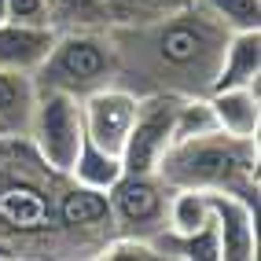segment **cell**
Instances as JSON below:
<instances>
[{"instance_id":"obj_10","label":"cell","mask_w":261,"mask_h":261,"mask_svg":"<svg viewBox=\"0 0 261 261\" xmlns=\"http://www.w3.org/2000/svg\"><path fill=\"white\" fill-rule=\"evenodd\" d=\"M214 228L221 239V261H250L257 257V206L224 191H210Z\"/></svg>"},{"instance_id":"obj_12","label":"cell","mask_w":261,"mask_h":261,"mask_svg":"<svg viewBox=\"0 0 261 261\" xmlns=\"http://www.w3.org/2000/svg\"><path fill=\"white\" fill-rule=\"evenodd\" d=\"M56 30L51 26H26V22H0V70H26L33 74L37 63L48 56Z\"/></svg>"},{"instance_id":"obj_2","label":"cell","mask_w":261,"mask_h":261,"mask_svg":"<svg viewBox=\"0 0 261 261\" xmlns=\"http://www.w3.org/2000/svg\"><path fill=\"white\" fill-rule=\"evenodd\" d=\"M63 180L26 136H0V261L77 257L59 221Z\"/></svg>"},{"instance_id":"obj_6","label":"cell","mask_w":261,"mask_h":261,"mask_svg":"<svg viewBox=\"0 0 261 261\" xmlns=\"http://www.w3.org/2000/svg\"><path fill=\"white\" fill-rule=\"evenodd\" d=\"M169 191L173 188L159 177V173H121V177L107 188L118 236L151 239L154 232H162L166 228Z\"/></svg>"},{"instance_id":"obj_22","label":"cell","mask_w":261,"mask_h":261,"mask_svg":"<svg viewBox=\"0 0 261 261\" xmlns=\"http://www.w3.org/2000/svg\"><path fill=\"white\" fill-rule=\"evenodd\" d=\"M99 261H162V254L144 236H111L99 250Z\"/></svg>"},{"instance_id":"obj_1","label":"cell","mask_w":261,"mask_h":261,"mask_svg":"<svg viewBox=\"0 0 261 261\" xmlns=\"http://www.w3.org/2000/svg\"><path fill=\"white\" fill-rule=\"evenodd\" d=\"M228 33L199 0L154 22L111 26L118 56L114 85H125L136 96H202L214 85Z\"/></svg>"},{"instance_id":"obj_8","label":"cell","mask_w":261,"mask_h":261,"mask_svg":"<svg viewBox=\"0 0 261 261\" xmlns=\"http://www.w3.org/2000/svg\"><path fill=\"white\" fill-rule=\"evenodd\" d=\"M177 99L180 96H169V92L140 96L129 136L121 144V169L125 173H154L159 169L162 154L173 144V111H177Z\"/></svg>"},{"instance_id":"obj_17","label":"cell","mask_w":261,"mask_h":261,"mask_svg":"<svg viewBox=\"0 0 261 261\" xmlns=\"http://www.w3.org/2000/svg\"><path fill=\"white\" fill-rule=\"evenodd\" d=\"M214 221V206H210V191L199 188H173L169 191V206H166V228L173 232H195L202 224Z\"/></svg>"},{"instance_id":"obj_15","label":"cell","mask_w":261,"mask_h":261,"mask_svg":"<svg viewBox=\"0 0 261 261\" xmlns=\"http://www.w3.org/2000/svg\"><path fill=\"white\" fill-rule=\"evenodd\" d=\"M151 243L162 254V261H221V239H217L214 221L195 228V232L162 228V232L151 236Z\"/></svg>"},{"instance_id":"obj_18","label":"cell","mask_w":261,"mask_h":261,"mask_svg":"<svg viewBox=\"0 0 261 261\" xmlns=\"http://www.w3.org/2000/svg\"><path fill=\"white\" fill-rule=\"evenodd\" d=\"M51 30H103L111 26V15L103 0H44Z\"/></svg>"},{"instance_id":"obj_3","label":"cell","mask_w":261,"mask_h":261,"mask_svg":"<svg viewBox=\"0 0 261 261\" xmlns=\"http://www.w3.org/2000/svg\"><path fill=\"white\" fill-rule=\"evenodd\" d=\"M257 166H261L257 140L217 129V133L195 136V140L169 144L154 173L169 188L224 191V195H236L257 206Z\"/></svg>"},{"instance_id":"obj_14","label":"cell","mask_w":261,"mask_h":261,"mask_svg":"<svg viewBox=\"0 0 261 261\" xmlns=\"http://www.w3.org/2000/svg\"><path fill=\"white\" fill-rule=\"evenodd\" d=\"M33 107H37V85L26 70H0V125L11 136H26Z\"/></svg>"},{"instance_id":"obj_23","label":"cell","mask_w":261,"mask_h":261,"mask_svg":"<svg viewBox=\"0 0 261 261\" xmlns=\"http://www.w3.org/2000/svg\"><path fill=\"white\" fill-rule=\"evenodd\" d=\"M4 4H8V19H11V22L48 26V8H44V0H4Z\"/></svg>"},{"instance_id":"obj_4","label":"cell","mask_w":261,"mask_h":261,"mask_svg":"<svg viewBox=\"0 0 261 261\" xmlns=\"http://www.w3.org/2000/svg\"><path fill=\"white\" fill-rule=\"evenodd\" d=\"M114 77H118V56H114L111 26L59 30L48 56L33 70L37 92H66L74 99H85L103 85H114Z\"/></svg>"},{"instance_id":"obj_24","label":"cell","mask_w":261,"mask_h":261,"mask_svg":"<svg viewBox=\"0 0 261 261\" xmlns=\"http://www.w3.org/2000/svg\"><path fill=\"white\" fill-rule=\"evenodd\" d=\"M4 19H8V4L0 0V22H4Z\"/></svg>"},{"instance_id":"obj_19","label":"cell","mask_w":261,"mask_h":261,"mask_svg":"<svg viewBox=\"0 0 261 261\" xmlns=\"http://www.w3.org/2000/svg\"><path fill=\"white\" fill-rule=\"evenodd\" d=\"M217 133V114L210 107V96H180L173 111V144L177 140H195V136Z\"/></svg>"},{"instance_id":"obj_9","label":"cell","mask_w":261,"mask_h":261,"mask_svg":"<svg viewBox=\"0 0 261 261\" xmlns=\"http://www.w3.org/2000/svg\"><path fill=\"white\" fill-rule=\"evenodd\" d=\"M136 103H140V96L129 92L125 85H103V89L89 92V96L81 99L85 136H89L92 144L121 154V144H125L129 125H133V118H136Z\"/></svg>"},{"instance_id":"obj_16","label":"cell","mask_w":261,"mask_h":261,"mask_svg":"<svg viewBox=\"0 0 261 261\" xmlns=\"http://www.w3.org/2000/svg\"><path fill=\"white\" fill-rule=\"evenodd\" d=\"M121 173H125V169H121V154L92 144L89 136H81V147H77V154H74L70 173H66V177L77 180V184H89V188L107 191V188L121 177Z\"/></svg>"},{"instance_id":"obj_7","label":"cell","mask_w":261,"mask_h":261,"mask_svg":"<svg viewBox=\"0 0 261 261\" xmlns=\"http://www.w3.org/2000/svg\"><path fill=\"white\" fill-rule=\"evenodd\" d=\"M59 221H63L66 236H70L77 257H99L103 243L111 236H118L107 191L77 184L70 177L59 188Z\"/></svg>"},{"instance_id":"obj_5","label":"cell","mask_w":261,"mask_h":261,"mask_svg":"<svg viewBox=\"0 0 261 261\" xmlns=\"http://www.w3.org/2000/svg\"><path fill=\"white\" fill-rule=\"evenodd\" d=\"M81 136H85L81 99L66 96V92H37V107H33L26 140L56 173H70Z\"/></svg>"},{"instance_id":"obj_20","label":"cell","mask_w":261,"mask_h":261,"mask_svg":"<svg viewBox=\"0 0 261 261\" xmlns=\"http://www.w3.org/2000/svg\"><path fill=\"white\" fill-rule=\"evenodd\" d=\"M111 15V26H136V22H154L162 15H173L188 8L191 0H103Z\"/></svg>"},{"instance_id":"obj_21","label":"cell","mask_w":261,"mask_h":261,"mask_svg":"<svg viewBox=\"0 0 261 261\" xmlns=\"http://www.w3.org/2000/svg\"><path fill=\"white\" fill-rule=\"evenodd\" d=\"M224 30H261V0H199Z\"/></svg>"},{"instance_id":"obj_25","label":"cell","mask_w":261,"mask_h":261,"mask_svg":"<svg viewBox=\"0 0 261 261\" xmlns=\"http://www.w3.org/2000/svg\"><path fill=\"white\" fill-rule=\"evenodd\" d=\"M0 136H4V125H0Z\"/></svg>"},{"instance_id":"obj_13","label":"cell","mask_w":261,"mask_h":261,"mask_svg":"<svg viewBox=\"0 0 261 261\" xmlns=\"http://www.w3.org/2000/svg\"><path fill=\"white\" fill-rule=\"evenodd\" d=\"M206 96H210V107L217 114V129L221 133L257 140V133H261V96H257V85L210 89Z\"/></svg>"},{"instance_id":"obj_11","label":"cell","mask_w":261,"mask_h":261,"mask_svg":"<svg viewBox=\"0 0 261 261\" xmlns=\"http://www.w3.org/2000/svg\"><path fill=\"white\" fill-rule=\"evenodd\" d=\"M261 77V30H232L210 89H239Z\"/></svg>"}]
</instances>
